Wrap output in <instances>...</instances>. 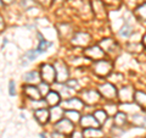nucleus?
Instances as JSON below:
<instances>
[{
	"mask_svg": "<svg viewBox=\"0 0 146 138\" xmlns=\"http://www.w3.org/2000/svg\"><path fill=\"white\" fill-rule=\"evenodd\" d=\"M39 73H40V77H42L43 82H46L48 84L56 82V73H55L54 65H51V64H43L40 66Z\"/></svg>",
	"mask_w": 146,
	"mask_h": 138,
	"instance_id": "nucleus-1",
	"label": "nucleus"
},
{
	"mask_svg": "<svg viewBox=\"0 0 146 138\" xmlns=\"http://www.w3.org/2000/svg\"><path fill=\"white\" fill-rule=\"evenodd\" d=\"M54 68H55V73H56V81L58 83H65L68 80L70 76V71H68L67 65L61 60H57L54 62Z\"/></svg>",
	"mask_w": 146,
	"mask_h": 138,
	"instance_id": "nucleus-2",
	"label": "nucleus"
},
{
	"mask_svg": "<svg viewBox=\"0 0 146 138\" xmlns=\"http://www.w3.org/2000/svg\"><path fill=\"white\" fill-rule=\"evenodd\" d=\"M99 93L101 96H104L105 99L107 100H113L117 98V94H118V90L115 87V84L111 83V82H106L99 87Z\"/></svg>",
	"mask_w": 146,
	"mask_h": 138,
	"instance_id": "nucleus-3",
	"label": "nucleus"
},
{
	"mask_svg": "<svg viewBox=\"0 0 146 138\" xmlns=\"http://www.w3.org/2000/svg\"><path fill=\"white\" fill-rule=\"evenodd\" d=\"M93 71L98 76H107L112 71V64L105 60V59H101V60L95 61V64L93 65Z\"/></svg>",
	"mask_w": 146,
	"mask_h": 138,
	"instance_id": "nucleus-4",
	"label": "nucleus"
},
{
	"mask_svg": "<svg viewBox=\"0 0 146 138\" xmlns=\"http://www.w3.org/2000/svg\"><path fill=\"white\" fill-rule=\"evenodd\" d=\"M99 47L104 50L105 54L107 53L110 55H115L116 53L119 52V45L117 44V42H115V40L111 39V38H105V39H102L101 42H100Z\"/></svg>",
	"mask_w": 146,
	"mask_h": 138,
	"instance_id": "nucleus-5",
	"label": "nucleus"
},
{
	"mask_svg": "<svg viewBox=\"0 0 146 138\" xmlns=\"http://www.w3.org/2000/svg\"><path fill=\"white\" fill-rule=\"evenodd\" d=\"M55 130L58 131V132H61V133H63L65 136H67V135L71 136L72 132L74 131V123L71 122L66 117H62L60 121L56 122V125H55Z\"/></svg>",
	"mask_w": 146,
	"mask_h": 138,
	"instance_id": "nucleus-6",
	"label": "nucleus"
},
{
	"mask_svg": "<svg viewBox=\"0 0 146 138\" xmlns=\"http://www.w3.org/2000/svg\"><path fill=\"white\" fill-rule=\"evenodd\" d=\"M84 56L86 59H90L93 61H98V60H101L105 56V52L99 47V45H94V47H90V48H86L84 52Z\"/></svg>",
	"mask_w": 146,
	"mask_h": 138,
	"instance_id": "nucleus-7",
	"label": "nucleus"
},
{
	"mask_svg": "<svg viewBox=\"0 0 146 138\" xmlns=\"http://www.w3.org/2000/svg\"><path fill=\"white\" fill-rule=\"evenodd\" d=\"M83 108H84L83 100L79 98H76V96L68 98L66 100H63V103H62L63 110H77V111H79V110H82Z\"/></svg>",
	"mask_w": 146,
	"mask_h": 138,
	"instance_id": "nucleus-8",
	"label": "nucleus"
},
{
	"mask_svg": "<svg viewBox=\"0 0 146 138\" xmlns=\"http://www.w3.org/2000/svg\"><path fill=\"white\" fill-rule=\"evenodd\" d=\"M82 100H83V103L85 104H89V105H93V104H96L100 98H101V95L98 90H94V89H88V90H84L83 93H82Z\"/></svg>",
	"mask_w": 146,
	"mask_h": 138,
	"instance_id": "nucleus-9",
	"label": "nucleus"
},
{
	"mask_svg": "<svg viewBox=\"0 0 146 138\" xmlns=\"http://www.w3.org/2000/svg\"><path fill=\"white\" fill-rule=\"evenodd\" d=\"M134 89L131 87H123L118 90L117 96L122 103H131L134 100Z\"/></svg>",
	"mask_w": 146,
	"mask_h": 138,
	"instance_id": "nucleus-10",
	"label": "nucleus"
},
{
	"mask_svg": "<svg viewBox=\"0 0 146 138\" xmlns=\"http://www.w3.org/2000/svg\"><path fill=\"white\" fill-rule=\"evenodd\" d=\"M23 94L29 100H39V99H42V94H40L38 87H35L34 84H26V86H23Z\"/></svg>",
	"mask_w": 146,
	"mask_h": 138,
	"instance_id": "nucleus-11",
	"label": "nucleus"
},
{
	"mask_svg": "<svg viewBox=\"0 0 146 138\" xmlns=\"http://www.w3.org/2000/svg\"><path fill=\"white\" fill-rule=\"evenodd\" d=\"M90 34L85 33V32H79L76 33L72 38V44L77 45V47H86L90 43Z\"/></svg>",
	"mask_w": 146,
	"mask_h": 138,
	"instance_id": "nucleus-12",
	"label": "nucleus"
},
{
	"mask_svg": "<svg viewBox=\"0 0 146 138\" xmlns=\"http://www.w3.org/2000/svg\"><path fill=\"white\" fill-rule=\"evenodd\" d=\"M34 117L40 125H45L50 121V113L49 109L46 108H42V109H36L34 110Z\"/></svg>",
	"mask_w": 146,
	"mask_h": 138,
	"instance_id": "nucleus-13",
	"label": "nucleus"
},
{
	"mask_svg": "<svg viewBox=\"0 0 146 138\" xmlns=\"http://www.w3.org/2000/svg\"><path fill=\"white\" fill-rule=\"evenodd\" d=\"M79 122L83 128H99L100 127V123L96 121L94 115H84L83 117H80Z\"/></svg>",
	"mask_w": 146,
	"mask_h": 138,
	"instance_id": "nucleus-14",
	"label": "nucleus"
},
{
	"mask_svg": "<svg viewBox=\"0 0 146 138\" xmlns=\"http://www.w3.org/2000/svg\"><path fill=\"white\" fill-rule=\"evenodd\" d=\"M40 73L39 71H29L23 75V81L26 82L27 84H36V83H40Z\"/></svg>",
	"mask_w": 146,
	"mask_h": 138,
	"instance_id": "nucleus-15",
	"label": "nucleus"
},
{
	"mask_svg": "<svg viewBox=\"0 0 146 138\" xmlns=\"http://www.w3.org/2000/svg\"><path fill=\"white\" fill-rule=\"evenodd\" d=\"M61 102V95L55 90H50L49 93L45 95V103L49 107H56Z\"/></svg>",
	"mask_w": 146,
	"mask_h": 138,
	"instance_id": "nucleus-16",
	"label": "nucleus"
},
{
	"mask_svg": "<svg viewBox=\"0 0 146 138\" xmlns=\"http://www.w3.org/2000/svg\"><path fill=\"white\" fill-rule=\"evenodd\" d=\"M49 113H50V121L57 122V121H60L61 119L63 117L65 110L56 105V107H51V109L49 110Z\"/></svg>",
	"mask_w": 146,
	"mask_h": 138,
	"instance_id": "nucleus-17",
	"label": "nucleus"
},
{
	"mask_svg": "<svg viewBox=\"0 0 146 138\" xmlns=\"http://www.w3.org/2000/svg\"><path fill=\"white\" fill-rule=\"evenodd\" d=\"M130 122L136 127L146 128V115L145 114H134V115H131Z\"/></svg>",
	"mask_w": 146,
	"mask_h": 138,
	"instance_id": "nucleus-18",
	"label": "nucleus"
},
{
	"mask_svg": "<svg viewBox=\"0 0 146 138\" xmlns=\"http://www.w3.org/2000/svg\"><path fill=\"white\" fill-rule=\"evenodd\" d=\"M84 138H101L104 137V132L101 128H83Z\"/></svg>",
	"mask_w": 146,
	"mask_h": 138,
	"instance_id": "nucleus-19",
	"label": "nucleus"
},
{
	"mask_svg": "<svg viewBox=\"0 0 146 138\" xmlns=\"http://www.w3.org/2000/svg\"><path fill=\"white\" fill-rule=\"evenodd\" d=\"M91 5H93V10H94L96 16H99V17L106 16V10H105V6H104L102 1H100V0H94V1L91 3Z\"/></svg>",
	"mask_w": 146,
	"mask_h": 138,
	"instance_id": "nucleus-20",
	"label": "nucleus"
},
{
	"mask_svg": "<svg viewBox=\"0 0 146 138\" xmlns=\"http://www.w3.org/2000/svg\"><path fill=\"white\" fill-rule=\"evenodd\" d=\"M63 116H65L66 119H68L71 122L76 123L78 122L80 120V114L79 111H77V110H65V114H63Z\"/></svg>",
	"mask_w": 146,
	"mask_h": 138,
	"instance_id": "nucleus-21",
	"label": "nucleus"
},
{
	"mask_svg": "<svg viewBox=\"0 0 146 138\" xmlns=\"http://www.w3.org/2000/svg\"><path fill=\"white\" fill-rule=\"evenodd\" d=\"M113 122H115V126L122 127L127 122V115L124 113H116L115 117H113Z\"/></svg>",
	"mask_w": 146,
	"mask_h": 138,
	"instance_id": "nucleus-22",
	"label": "nucleus"
},
{
	"mask_svg": "<svg viewBox=\"0 0 146 138\" xmlns=\"http://www.w3.org/2000/svg\"><path fill=\"white\" fill-rule=\"evenodd\" d=\"M134 100L139 107L146 108V93L145 92H136L134 94Z\"/></svg>",
	"mask_w": 146,
	"mask_h": 138,
	"instance_id": "nucleus-23",
	"label": "nucleus"
},
{
	"mask_svg": "<svg viewBox=\"0 0 146 138\" xmlns=\"http://www.w3.org/2000/svg\"><path fill=\"white\" fill-rule=\"evenodd\" d=\"M135 15L139 18V21H141L143 23H146V4H143V5H140L136 9Z\"/></svg>",
	"mask_w": 146,
	"mask_h": 138,
	"instance_id": "nucleus-24",
	"label": "nucleus"
},
{
	"mask_svg": "<svg viewBox=\"0 0 146 138\" xmlns=\"http://www.w3.org/2000/svg\"><path fill=\"white\" fill-rule=\"evenodd\" d=\"M94 117L96 119V121L100 123V125H104L105 122L107 121V114L105 110H96V111L94 113Z\"/></svg>",
	"mask_w": 146,
	"mask_h": 138,
	"instance_id": "nucleus-25",
	"label": "nucleus"
},
{
	"mask_svg": "<svg viewBox=\"0 0 146 138\" xmlns=\"http://www.w3.org/2000/svg\"><path fill=\"white\" fill-rule=\"evenodd\" d=\"M52 45V43H50V42H48V40H45V39H40V42H39V45H38V48H36L35 50L38 52V54L40 55V54H43L44 52H46V50L51 47Z\"/></svg>",
	"mask_w": 146,
	"mask_h": 138,
	"instance_id": "nucleus-26",
	"label": "nucleus"
},
{
	"mask_svg": "<svg viewBox=\"0 0 146 138\" xmlns=\"http://www.w3.org/2000/svg\"><path fill=\"white\" fill-rule=\"evenodd\" d=\"M131 33H133V28H131V26L129 23H124L119 29V34L122 37H129Z\"/></svg>",
	"mask_w": 146,
	"mask_h": 138,
	"instance_id": "nucleus-27",
	"label": "nucleus"
},
{
	"mask_svg": "<svg viewBox=\"0 0 146 138\" xmlns=\"http://www.w3.org/2000/svg\"><path fill=\"white\" fill-rule=\"evenodd\" d=\"M38 89H39V92H40V94H42V96H43V95H46L49 92H50L49 84L46 83V82H40L39 86H38Z\"/></svg>",
	"mask_w": 146,
	"mask_h": 138,
	"instance_id": "nucleus-28",
	"label": "nucleus"
},
{
	"mask_svg": "<svg viewBox=\"0 0 146 138\" xmlns=\"http://www.w3.org/2000/svg\"><path fill=\"white\" fill-rule=\"evenodd\" d=\"M105 111H106V114H107V111H108V114L110 115H115L116 113H117V107L115 104H107L106 107H105Z\"/></svg>",
	"mask_w": 146,
	"mask_h": 138,
	"instance_id": "nucleus-29",
	"label": "nucleus"
},
{
	"mask_svg": "<svg viewBox=\"0 0 146 138\" xmlns=\"http://www.w3.org/2000/svg\"><path fill=\"white\" fill-rule=\"evenodd\" d=\"M9 93L10 95H15L16 94V83L15 81H10V84H9Z\"/></svg>",
	"mask_w": 146,
	"mask_h": 138,
	"instance_id": "nucleus-30",
	"label": "nucleus"
},
{
	"mask_svg": "<svg viewBox=\"0 0 146 138\" xmlns=\"http://www.w3.org/2000/svg\"><path fill=\"white\" fill-rule=\"evenodd\" d=\"M71 138H84L83 132H80V131H73L72 135H71Z\"/></svg>",
	"mask_w": 146,
	"mask_h": 138,
	"instance_id": "nucleus-31",
	"label": "nucleus"
},
{
	"mask_svg": "<svg viewBox=\"0 0 146 138\" xmlns=\"http://www.w3.org/2000/svg\"><path fill=\"white\" fill-rule=\"evenodd\" d=\"M51 137H52V138H65L66 136L63 135V133H61V132H58V131L55 130V132L51 133Z\"/></svg>",
	"mask_w": 146,
	"mask_h": 138,
	"instance_id": "nucleus-32",
	"label": "nucleus"
},
{
	"mask_svg": "<svg viewBox=\"0 0 146 138\" xmlns=\"http://www.w3.org/2000/svg\"><path fill=\"white\" fill-rule=\"evenodd\" d=\"M4 27H5V21L3 20V17L0 16V32L4 29Z\"/></svg>",
	"mask_w": 146,
	"mask_h": 138,
	"instance_id": "nucleus-33",
	"label": "nucleus"
},
{
	"mask_svg": "<svg viewBox=\"0 0 146 138\" xmlns=\"http://www.w3.org/2000/svg\"><path fill=\"white\" fill-rule=\"evenodd\" d=\"M38 3H40V4H43V5H49L50 3H51V0H36Z\"/></svg>",
	"mask_w": 146,
	"mask_h": 138,
	"instance_id": "nucleus-34",
	"label": "nucleus"
},
{
	"mask_svg": "<svg viewBox=\"0 0 146 138\" xmlns=\"http://www.w3.org/2000/svg\"><path fill=\"white\" fill-rule=\"evenodd\" d=\"M3 4H5V5H10V4H12L15 0H1Z\"/></svg>",
	"mask_w": 146,
	"mask_h": 138,
	"instance_id": "nucleus-35",
	"label": "nucleus"
},
{
	"mask_svg": "<svg viewBox=\"0 0 146 138\" xmlns=\"http://www.w3.org/2000/svg\"><path fill=\"white\" fill-rule=\"evenodd\" d=\"M6 43H7V39L5 38V39H4V42H3V47H1V48H4V45H5Z\"/></svg>",
	"mask_w": 146,
	"mask_h": 138,
	"instance_id": "nucleus-36",
	"label": "nucleus"
},
{
	"mask_svg": "<svg viewBox=\"0 0 146 138\" xmlns=\"http://www.w3.org/2000/svg\"><path fill=\"white\" fill-rule=\"evenodd\" d=\"M144 45H145V47H146V34L144 36Z\"/></svg>",
	"mask_w": 146,
	"mask_h": 138,
	"instance_id": "nucleus-37",
	"label": "nucleus"
},
{
	"mask_svg": "<svg viewBox=\"0 0 146 138\" xmlns=\"http://www.w3.org/2000/svg\"><path fill=\"white\" fill-rule=\"evenodd\" d=\"M40 137H42V138H46V136H45L44 133H40Z\"/></svg>",
	"mask_w": 146,
	"mask_h": 138,
	"instance_id": "nucleus-38",
	"label": "nucleus"
},
{
	"mask_svg": "<svg viewBox=\"0 0 146 138\" xmlns=\"http://www.w3.org/2000/svg\"><path fill=\"white\" fill-rule=\"evenodd\" d=\"M3 5H4V4H3V1H1V0H0V7H1Z\"/></svg>",
	"mask_w": 146,
	"mask_h": 138,
	"instance_id": "nucleus-39",
	"label": "nucleus"
}]
</instances>
